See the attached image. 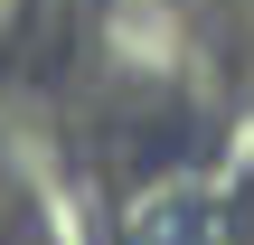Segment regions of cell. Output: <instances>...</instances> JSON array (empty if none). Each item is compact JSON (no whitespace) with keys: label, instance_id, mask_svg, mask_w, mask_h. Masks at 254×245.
<instances>
[{"label":"cell","instance_id":"7a4b0ae2","mask_svg":"<svg viewBox=\"0 0 254 245\" xmlns=\"http://www.w3.org/2000/svg\"><path fill=\"white\" fill-rule=\"evenodd\" d=\"M9 19H19V0H0V28H9Z\"/></svg>","mask_w":254,"mask_h":245},{"label":"cell","instance_id":"6da1fadb","mask_svg":"<svg viewBox=\"0 0 254 245\" xmlns=\"http://www.w3.org/2000/svg\"><path fill=\"white\" fill-rule=\"evenodd\" d=\"M141 245H217V217H207L198 198H160V208L141 217Z\"/></svg>","mask_w":254,"mask_h":245}]
</instances>
